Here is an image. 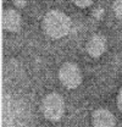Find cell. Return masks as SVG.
Instances as JSON below:
<instances>
[{"instance_id":"cell-1","label":"cell","mask_w":122,"mask_h":127,"mask_svg":"<svg viewBox=\"0 0 122 127\" xmlns=\"http://www.w3.org/2000/svg\"><path fill=\"white\" fill-rule=\"evenodd\" d=\"M43 26L49 37L54 39H59L65 37L70 32L71 21L66 14L58 10H53L45 15Z\"/></svg>"},{"instance_id":"cell-9","label":"cell","mask_w":122,"mask_h":127,"mask_svg":"<svg viewBox=\"0 0 122 127\" xmlns=\"http://www.w3.org/2000/svg\"><path fill=\"white\" fill-rule=\"evenodd\" d=\"M93 15L95 16L96 18H101V17H103V15H104V10H103L101 7H98V9H95V10H94Z\"/></svg>"},{"instance_id":"cell-2","label":"cell","mask_w":122,"mask_h":127,"mask_svg":"<svg viewBox=\"0 0 122 127\" xmlns=\"http://www.w3.org/2000/svg\"><path fill=\"white\" fill-rule=\"evenodd\" d=\"M42 111L45 119L50 121H59L65 112L63 98L58 93H50L42 101Z\"/></svg>"},{"instance_id":"cell-8","label":"cell","mask_w":122,"mask_h":127,"mask_svg":"<svg viewBox=\"0 0 122 127\" xmlns=\"http://www.w3.org/2000/svg\"><path fill=\"white\" fill-rule=\"evenodd\" d=\"M75 4H76L78 7L84 9V7H88V6L93 5V1H92V0H84V1H83V0H76Z\"/></svg>"},{"instance_id":"cell-7","label":"cell","mask_w":122,"mask_h":127,"mask_svg":"<svg viewBox=\"0 0 122 127\" xmlns=\"http://www.w3.org/2000/svg\"><path fill=\"white\" fill-rule=\"evenodd\" d=\"M114 11L117 18L122 20V1H115L114 2Z\"/></svg>"},{"instance_id":"cell-5","label":"cell","mask_w":122,"mask_h":127,"mask_svg":"<svg viewBox=\"0 0 122 127\" xmlns=\"http://www.w3.org/2000/svg\"><path fill=\"white\" fill-rule=\"evenodd\" d=\"M106 49V39L101 34H94L87 43V53L92 58H99Z\"/></svg>"},{"instance_id":"cell-3","label":"cell","mask_w":122,"mask_h":127,"mask_svg":"<svg viewBox=\"0 0 122 127\" xmlns=\"http://www.w3.org/2000/svg\"><path fill=\"white\" fill-rule=\"evenodd\" d=\"M59 78L65 87L75 89L82 83V72L76 64L65 63L59 70Z\"/></svg>"},{"instance_id":"cell-10","label":"cell","mask_w":122,"mask_h":127,"mask_svg":"<svg viewBox=\"0 0 122 127\" xmlns=\"http://www.w3.org/2000/svg\"><path fill=\"white\" fill-rule=\"evenodd\" d=\"M117 106H119V109L122 111V88L120 89L119 95H117Z\"/></svg>"},{"instance_id":"cell-11","label":"cell","mask_w":122,"mask_h":127,"mask_svg":"<svg viewBox=\"0 0 122 127\" xmlns=\"http://www.w3.org/2000/svg\"><path fill=\"white\" fill-rule=\"evenodd\" d=\"M14 4L17 5L18 7H25V5L27 4V1H18V0H15V1H14Z\"/></svg>"},{"instance_id":"cell-6","label":"cell","mask_w":122,"mask_h":127,"mask_svg":"<svg viewBox=\"0 0 122 127\" xmlns=\"http://www.w3.org/2000/svg\"><path fill=\"white\" fill-rule=\"evenodd\" d=\"M93 127H115V117L106 109H98L92 116Z\"/></svg>"},{"instance_id":"cell-4","label":"cell","mask_w":122,"mask_h":127,"mask_svg":"<svg viewBox=\"0 0 122 127\" xmlns=\"http://www.w3.org/2000/svg\"><path fill=\"white\" fill-rule=\"evenodd\" d=\"M2 28L9 32H16L21 27V16L14 9H6L2 11Z\"/></svg>"}]
</instances>
